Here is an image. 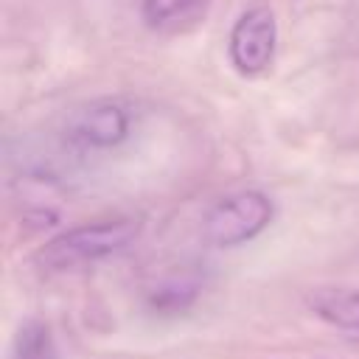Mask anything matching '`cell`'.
Returning <instances> with one entry per match:
<instances>
[{
    "mask_svg": "<svg viewBox=\"0 0 359 359\" xmlns=\"http://www.w3.org/2000/svg\"><path fill=\"white\" fill-rule=\"evenodd\" d=\"M140 233V222L132 216H115L101 222H87L79 227H70L50 238L39 252L36 261L45 269L65 272L76 266H87L95 261H104L121 250H126Z\"/></svg>",
    "mask_w": 359,
    "mask_h": 359,
    "instance_id": "6da1fadb",
    "label": "cell"
},
{
    "mask_svg": "<svg viewBox=\"0 0 359 359\" xmlns=\"http://www.w3.org/2000/svg\"><path fill=\"white\" fill-rule=\"evenodd\" d=\"M275 216L269 196L261 191H241L222 199L205 219V238L213 247H238L255 238Z\"/></svg>",
    "mask_w": 359,
    "mask_h": 359,
    "instance_id": "7a4b0ae2",
    "label": "cell"
},
{
    "mask_svg": "<svg viewBox=\"0 0 359 359\" xmlns=\"http://www.w3.org/2000/svg\"><path fill=\"white\" fill-rule=\"evenodd\" d=\"M275 42H278L275 14L264 6L244 11L236 20L230 39H227L233 67L244 76H255V73L266 70L272 62V53H275Z\"/></svg>",
    "mask_w": 359,
    "mask_h": 359,
    "instance_id": "3957f363",
    "label": "cell"
},
{
    "mask_svg": "<svg viewBox=\"0 0 359 359\" xmlns=\"http://www.w3.org/2000/svg\"><path fill=\"white\" fill-rule=\"evenodd\" d=\"M129 135V112L121 104L101 101L79 112L67 129V137L81 149H112Z\"/></svg>",
    "mask_w": 359,
    "mask_h": 359,
    "instance_id": "277c9868",
    "label": "cell"
},
{
    "mask_svg": "<svg viewBox=\"0 0 359 359\" xmlns=\"http://www.w3.org/2000/svg\"><path fill=\"white\" fill-rule=\"evenodd\" d=\"M309 309L323 323L359 342V289H314Z\"/></svg>",
    "mask_w": 359,
    "mask_h": 359,
    "instance_id": "5b68a950",
    "label": "cell"
},
{
    "mask_svg": "<svg viewBox=\"0 0 359 359\" xmlns=\"http://www.w3.org/2000/svg\"><path fill=\"white\" fill-rule=\"evenodd\" d=\"M208 0H143V20L151 28H180L196 22Z\"/></svg>",
    "mask_w": 359,
    "mask_h": 359,
    "instance_id": "8992f818",
    "label": "cell"
},
{
    "mask_svg": "<svg viewBox=\"0 0 359 359\" xmlns=\"http://www.w3.org/2000/svg\"><path fill=\"white\" fill-rule=\"evenodd\" d=\"M11 359H56V345L50 328L39 320H28L14 339Z\"/></svg>",
    "mask_w": 359,
    "mask_h": 359,
    "instance_id": "52a82bcc",
    "label": "cell"
}]
</instances>
